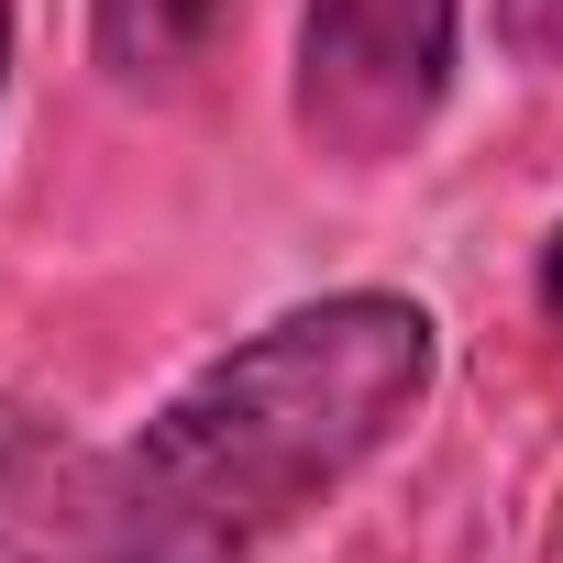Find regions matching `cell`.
<instances>
[{
    "label": "cell",
    "instance_id": "5",
    "mask_svg": "<svg viewBox=\"0 0 563 563\" xmlns=\"http://www.w3.org/2000/svg\"><path fill=\"white\" fill-rule=\"evenodd\" d=\"M486 34H497L508 67L552 78V67H563V0H486Z\"/></svg>",
    "mask_w": 563,
    "mask_h": 563
},
{
    "label": "cell",
    "instance_id": "6",
    "mask_svg": "<svg viewBox=\"0 0 563 563\" xmlns=\"http://www.w3.org/2000/svg\"><path fill=\"white\" fill-rule=\"evenodd\" d=\"M530 299H541V321L563 332V221L541 232V254H530Z\"/></svg>",
    "mask_w": 563,
    "mask_h": 563
},
{
    "label": "cell",
    "instance_id": "3",
    "mask_svg": "<svg viewBox=\"0 0 563 563\" xmlns=\"http://www.w3.org/2000/svg\"><path fill=\"white\" fill-rule=\"evenodd\" d=\"M111 552H122L111 442L0 387V563H111Z\"/></svg>",
    "mask_w": 563,
    "mask_h": 563
},
{
    "label": "cell",
    "instance_id": "1",
    "mask_svg": "<svg viewBox=\"0 0 563 563\" xmlns=\"http://www.w3.org/2000/svg\"><path fill=\"white\" fill-rule=\"evenodd\" d=\"M431 376L442 321L409 288H332L254 321L177 376L133 442H111V563H254L420 420Z\"/></svg>",
    "mask_w": 563,
    "mask_h": 563
},
{
    "label": "cell",
    "instance_id": "2",
    "mask_svg": "<svg viewBox=\"0 0 563 563\" xmlns=\"http://www.w3.org/2000/svg\"><path fill=\"white\" fill-rule=\"evenodd\" d=\"M464 56V0H310L288 56V122L310 166L387 177L431 144Z\"/></svg>",
    "mask_w": 563,
    "mask_h": 563
},
{
    "label": "cell",
    "instance_id": "4",
    "mask_svg": "<svg viewBox=\"0 0 563 563\" xmlns=\"http://www.w3.org/2000/svg\"><path fill=\"white\" fill-rule=\"evenodd\" d=\"M232 34V0H89V56L122 100L188 89Z\"/></svg>",
    "mask_w": 563,
    "mask_h": 563
},
{
    "label": "cell",
    "instance_id": "7",
    "mask_svg": "<svg viewBox=\"0 0 563 563\" xmlns=\"http://www.w3.org/2000/svg\"><path fill=\"white\" fill-rule=\"evenodd\" d=\"M0 100H12V0H0Z\"/></svg>",
    "mask_w": 563,
    "mask_h": 563
}]
</instances>
